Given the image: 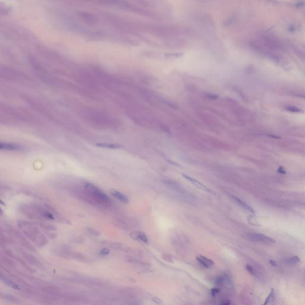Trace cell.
Returning a JSON list of instances; mask_svg holds the SVG:
<instances>
[{
	"mask_svg": "<svg viewBox=\"0 0 305 305\" xmlns=\"http://www.w3.org/2000/svg\"><path fill=\"white\" fill-rule=\"evenodd\" d=\"M85 188L92 196H94V197L97 200L107 203L110 202V198L96 186L90 183H87L85 185Z\"/></svg>",
	"mask_w": 305,
	"mask_h": 305,
	"instance_id": "6da1fadb",
	"label": "cell"
},
{
	"mask_svg": "<svg viewBox=\"0 0 305 305\" xmlns=\"http://www.w3.org/2000/svg\"><path fill=\"white\" fill-rule=\"evenodd\" d=\"M247 237L251 240L261 243L268 244L275 243V241L273 238L260 233H249L247 234Z\"/></svg>",
	"mask_w": 305,
	"mask_h": 305,
	"instance_id": "7a4b0ae2",
	"label": "cell"
},
{
	"mask_svg": "<svg viewBox=\"0 0 305 305\" xmlns=\"http://www.w3.org/2000/svg\"><path fill=\"white\" fill-rule=\"evenodd\" d=\"M166 184L171 188V189L175 190V191H177L180 194H182V196H184L185 198V199H186V200H188L189 201H193V200L194 201L195 200L194 196H193L191 194L186 192V190L183 189L181 186L178 185L177 183L168 181H166Z\"/></svg>",
	"mask_w": 305,
	"mask_h": 305,
	"instance_id": "3957f363",
	"label": "cell"
},
{
	"mask_svg": "<svg viewBox=\"0 0 305 305\" xmlns=\"http://www.w3.org/2000/svg\"><path fill=\"white\" fill-rule=\"evenodd\" d=\"M231 197L233 198V200L235 201L239 206H240L243 209H244L245 210L247 211V212H249V213L253 215H255L256 212H255L254 210L250 205H249L248 204H247L245 202L241 200V199L239 198L238 197H237L236 196L232 195Z\"/></svg>",
	"mask_w": 305,
	"mask_h": 305,
	"instance_id": "277c9868",
	"label": "cell"
},
{
	"mask_svg": "<svg viewBox=\"0 0 305 305\" xmlns=\"http://www.w3.org/2000/svg\"><path fill=\"white\" fill-rule=\"evenodd\" d=\"M196 259L203 267L206 268H209L213 266L214 265V262L212 260L208 259L206 257H204L202 255L197 256L196 257Z\"/></svg>",
	"mask_w": 305,
	"mask_h": 305,
	"instance_id": "5b68a950",
	"label": "cell"
},
{
	"mask_svg": "<svg viewBox=\"0 0 305 305\" xmlns=\"http://www.w3.org/2000/svg\"><path fill=\"white\" fill-rule=\"evenodd\" d=\"M183 176H184V177L186 179L189 180L190 182H191L194 185H195L197 187H198V189H201V190H203V191H204L211 192V191L208 189L207 187H206L205 185H204L203 184H202L201 182H200L199 181H198L197 180H195V179H193V178H191V177H188V176H186V175H184V174H183Z\"/></svg>",
	"mask_w": 305,
	"mask_h": 305,
	"instance_id": "8992f818",
	"label": "cell"
},
{
	"mask_svg": "<svg viewBox=\"0 0 305 305\" xmlns=\"http://www.w3.org/2000/svg\"><path fill=\"white\" fill-rule=\"evenodd\" d=\"M110 194L113 195V197H114L118 199L119 200L123 202V203H128V198L126 196H125L123 194L119 192L117 190H110Z\"/></svg>",
	"mask_w": 305,
	"mask_h": 305,
	"instance_id": "52a82bcc",
	"label": "cell"
},
{
	"mask_svg": "<svg viewBox=\"0 0 305 305\" xmlns=\"http://www.w3.org/2000/svg\"><path fill=\"white\" fill-rule=\"evenodd\" d=\"M132 237L138 240L141 241L144 243H148V240L145 234L142 232H137L132 233Z\"/></svg>",
	"mask_w": 305,
	"mask_h": 305,
	"instance_id": "ba28073f",
	"label": "cell"
},
{
	"mask_svg": "<svg viewBox=\"0 0 305 305\" xmlns=\"http://www.w3.org/2000/svg\"><path fill=\"white\" fill-rule=\"evenodd\" d=\"M20 148V147L16 144H6L0 143V150H16Z\"/></svg>",
	"mask_w": 305,
	"mask_h": 305,
	"instance_id": "9c48e42d",
	"label": "cell"
},
{
	"mask_svg": "<svg viewBox=\"0 0 305 305\" xmlns=\"http://www.w3.org/2000/svg\"><path fill=\"white\" fill-rule=\"evenodd\" d=\"M96 146L99 147H103L110 149H118L122 147L121 145L113 144H107V143H97Z\"/></svg>",
	"mask_w": 305,
	"mask_h": 305,
	"instance_id": "30bf717a",
	"label": "cell"
},
{
	"mask_svg": "<svg viewBox=\"0 0 305 305\" xmlns=\"http://www.w3.org/2000/svg\"><path fill=\"white\" fill-rule=\"evenodd\" d=\"M275 300V291L274 288H272L270 293H269V295L268 296L267 298L266 299L263 304H268L273 303V302Z\"/></svg>",
	"mask_w": 305,
	"mask_h": 305,
	"instance_id": "8fae6325",
	"label": "cell"
},
{
	"mask_svg": "<svg viewBox=\"0 0 305 305\" xmlns=\"http://www.w3.org/2000/svg\"><path fill=\"white\" fill-rule=\"evenodd\" d=\"M300 260L299 257L297 256H292L291 257L287 258V259H286L285 260V262L286 263H287V264H289V265L296 264V263H297L300 262Z\"/></svg>",
	"mask_w": 305,
	"mask_h": 305,
	"instance_id": "7c38bea8",
	"label": "cell"
},
{
	"mask_svg": "<svg viewBox=\"0 0 305 305\" xmlns=\"http://www.w3.org/2000/svg\"><path fill=\"white\" fill-rule=\"evenodd\" d=\"M247 220H248L249 223L250 225H254V226H256V227H260L261 226V224H260V222H259V220H258L253 215H249L247 217Z\"/></svg>",
	"mask_w": 305,
	"mask_h": 305,
	"instance_id": "4fadbf2b",
	"label": "cell"
},
{
	"mask_svg": "<svg viewBox=\"0 0 305 305\" xmlns=\"http://www.w3.org/2000/svg\"><path fill=\"white\" fill-rule=\"evenodd\" d=\"M245 268H246V269H247V271L252 275L253 276H256V271L254 270V269L253 268V266H252L251 265H246L245 266Z\"/></svg>",
	"mask_w": 305,
	"mask_h": 305,
	"instance_id": "5bb4252c",
	"label": "cell"
},
{
	"mask_svg": "<svg viewBox=\"0 0 305 305\" xmlns=\"http://www.w3.org/2000/svg\"><path fill=\"white\" fill-rule=\"evenodd\" d=\"M224 281H225V279L224 277H218L216 280H215V283L217 285H219V286H220L222 284H223L224 283Z\"/></svg>",
	"mask_w": 305,
	"mask_h": 305,
	"instance_id": "9a60e30c",
	"label": "cell"
},
{
	"mask_svg": "<svg viewBox=\"0 0 305 305\" xmlns=\"http://www.w3.org/2000/svg\"><path fill=\"white\" fill-rule=\"evenodd\" d=\"M219 292H220V290L216 287L213 288L210 290V293L213 297H215L217 294H218Z\"/></svg>",
	"mask_w": 305,
	"mask_h": 305,
	"instance_id": "2e32d148",
	"label": "cell"
},
{
	"mask_svg": "<svg viewBox=\"0 0 305 305\" xmlns=\"http://www.w3.org/2000/svg\"><path fill=\"white\" fill-rule=\"evenodd\" d=\"M110 253V250L107 249H103L101 250L100 254L102 256H106L107 254H109Z\"/></svg>",
	"mask_w": 305,
	"mask_h": 305,
	"instance_id": "e0dca14e",
	"label": "cell"
},
{
	"mask_svg": "<svg viewBox=\"0 0 305 305\" xmlns=\"http://www.w3.org/2000/svg\"><path fill=\"white\" fill-rule=\"evenodd\" d=\"M44 216L46 218H48L49 219H54V216H53V215H51V214H50L49 212H45L44 214Z\"/></svg>",
	"mask_w": 305,
	"mask_h": 305,
	"instance_id": "ac0fdd59",
	"label": "cell"
},
{
	"mask_svg": "<svg viewBox=\"0 0 305 305\" xmlns=\"http://www.w3.org/2000/svg\"><path fill=\"white\" fill-rule=\"evenodd\" d=\"M220 304H222V305H229L231 304V301L229 300H223L220 303Z\"/></svg>",
	"mask_w": 305,
	"mask_h": 305,
	"instance_id": "d6986e66",
	"label": "cell"
},
{
	"mask_svg": "<svg viewBox=\"0 0 305 305\" xmlns=\"http://www.w3.org/2000/svg\"><path fill=\"white\" fill-rule=\"evenodd\" d=\"M278 172L280 173H282V174H285L286 173V172L284 171V169H283V168H279L278 170Z\"/></svg>",
	"mask_w": 305,
	"mask_h": 305,
	"instance_id": "ffe728a7",
	"label": "cell"
},
{
	"mask_svg": "<svg viewBox=\"0 0 305 305\" xmlns=\"http://www.w3.org/2000/svg\"><path fill=\"white\" fill-rule=\"evenodd\" d=\"M269 263H270V264L273 266H276L277 265V262L274 260H270L269 261Z\"/></svg>",
	"mask_w": 305,
	"mask_h": 305,
	"instance_id": "44dd1931",
	"label": "cell"
},
{
	"mask_svg": "<svg viewBox=\"0 0 305 305\" xmlns=\"http://www.w3.org/2000/svg\"><path fill=\"white\" fill-rule=\"evenodd\" d=\"M0 204H2V205H5V203L2 201L0 200Z\"/></svg>",
	"mask_w": 305,
	"mask_h": 305,
	"instance_id": "7402d4cb",
	"label": "cell"
},
{
	"mask_svg": "<svg viewBox=\"0 0 305 305\" xmlns=\"http://www.w3.org/2000/svg\"><path fill=\"white\" fill-rule=\"evenodd\" d=\"M3 212L2 211L1 209L0 208V215H3Z\"/></svg>",
	"mask_w": 305,
	"mask_h": 305,
	"instance_id": "603a6c76",
	"label": "cell"
}]
</instances>
